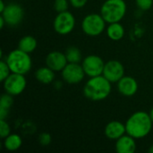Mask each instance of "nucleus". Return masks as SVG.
<instances>
[{
    "instance_id": "f257e3e1",
    "label": "nucleus",
    "mask_w": 153,
    "mask_h": 153,
    "mask_svg": "<svg viewBox=\"0 0 153 153\" xmlns=\"http://www.w3.org/2000/svg\"><path fill=\"white\" fill-rule=\"evenodd\" d=\"M153 123L150 114L145 111H136L126 122V134L134 139H143L152 131Z\"/></svg>"
},
{
    "instance_id": "f03ea898",
    "label": "nucleus",
    "mask_w": 153,
    "mask_h": 153,
    "mask_svg": "<svg viewBox=\"0 0 153 153\" xmlns=\"http://www.w3.org/2000/svg\"><path fill=\"white\" fill-rule=\"evenodd\" d=\"M112 83L102 74L90 77L83 87V95L93 101L106 100L111 93Z\"/></svg>"
},
{
    "instance_id": "7ed1b4c3",
    "label": "nucleus",
    "mask_w": 153,
    "mask_h": 153,
    "mask_svg": "<svg viewBox=\"0 0 153 153\" xmlns=\"http://www.w3.org/2000/svg\"><path fill=\"white\" fill-rule=\"evenodd\" d=\"M5 61L12 73L27 74L32 67V60L29 53H26L20 48L13 49L8 53Z\"/></svg>"
},
{
    "instance_id": "20e7f679",
    "label": "nucleus",
    "mask_w": 153,
    "mask_h": 153,
    "mask_svg": "<svg viewBox=\"0 0 153 153\" xmlns=\"http://www.w3.org/2000/svg\"><path fill=\"white\" fill-rule=\"evenodd\" d=\"M127 4L125 0H106L101 7L100 13L107 23L121 22L126 14Z\"/></svg>"
},
{
    "instance_id": "39448f33",
    "label": "nucleus",
    "mask_w": 153,
    "mask_h": 153,
    "mask_svg": "<svg viewBox=\"0 0 153 153\" xmlns=\"http://www.w3.org/2000/svg\"><path fill=\"white\" fill-rule=\"evenodd\" d=\"M81 27L84 34L90 37H97L107 29V22L100 13H89L83 17Z\"/></svg>"
},
{
    "instance_id": "423d86ee",
    "label": "nucleus",
    "mask_w": 153,
    "mask_h": 153,
    "mask_svg": "<svg viewBox=\"0 0 153 153\" xmlns=\"http://www.w3.org/2000/svg\"><path fill=\"white\" fill-rule=\"evenodd\" d=\"M76 24V20L74 15L67 11L57 13L53 22L54 30L59 35H67L70 34Z\"/></svg>"
},
{
    "instance_id": "0eeeda50",
    "label": "nucleus",
    "mask_w": 153,
    "mask_h": 153,
    "mask_svg": "<svg viewBox=\"0 0 153 153\" xmlns=\"http://www.w3.org/2000/svg\"><path fill=\"white\" fill-rule=\"evenodd\" d=\"M27 86V81L24 74L12 73L4 82L3 88L4 92L12 95L18 96L22 94Z\"/></svg>"
},
{
    "instance_id": "6e6552de",
    "label": "nucleus",
    "mask_w": 153,
    "mask_h": 153,
    "mask_svg": "<svg viewBox=\"0 0 153 153\" xmlns=\"http://www.w3.org/2000/svg\"><path fill=\"white\" fill-rule=\"evenodd\" d=\"M61 76L65 82L68 84H78L86 76L84 70L80 63H68L61 71Z\"/></svg>"
},
{
    "instance_id": "1a4fd4ad",
    "label": "nucleus",
    "mask_w": 153,
    "mask_h": 153,
    "mask_svg": "<svg viewBox=\"0 0 153 153\" xmlns=\"http://www.w3.org/2000/svg\"><path fill=\"white\" fill-rule=\"evenodd\" d=\"M82 66L86 76L95 77L103 74L105 62L97 55H89L82 60Z\"/></svg>"
},
{
    "instance_id": "9d476101",
    "label": "nucleus",
    "mask_w": 153,
    "mask_h": 153,
    "mask_svg": "<svg viewBox=\"0 0 153 153\" xmlns=\"http://www.w3.org/2000/svg\"><path fill=\"white\" fill-rule=\"evenodd\" d=\"M4 17L6 25L10 27H15L19 25L24 17V11L22 5L16 3H10L6 4L4 10L1 13Z\"/></svg>"
},
{
    "instance_id": "9b49d317",
    "label": "nucleus",
    "mask_w": 153,
    "mask_h": 153,
    "mask_svg": "<svg viewBox=\"0 0 153 153\" xmlns=\"http://www.w3.org/2000/svg\"><path fill=\"white\" fill-rule=\"evenodd\" d=\"M102 75L105 76L111 83H117L125 76V67L118 60H108L105 63Z\"/></svg>"
},
{
    "instance_id": "f8f14e48",
    "label": "nucleus",
    "mask_w": 153,
    "mask_h": 153,
    "mask_svg": "<svg viewBox=\"0 0 153 153\" xmlns=\"http://www.w3.org/2000/svg\"><path fill=\"white\" fill-rule=\"evenodd\" d=\"M118 92L125 97H133L138 91V82L132 76H124L117 82Z\"/></svg>"
},
{
    "instance_id": "ddd939ff",
    "label": "nucleus",
    "mask_w": 153,
    "mask_h": 153,
    "mask_svg": "<svg viewBox=\"0 0 153 153\" xmlns=\"http://www.w3.org/2000/svg\"><path fill=\"white\" fill-rule=\"evenodd\" d=\"M67 64L65 54L61 51H51L46 56V65L55 72H61Z\"/></svg>"
},
{
    "instance_id": "4468645a",
    "label": "nucleus",
    "mask_w": 153,
    "mask_h": 153,
    "mask_svg": "<svg viewBox=\"0 0 153 153\" xmlns=\"http://www.w3.org/2000/svg\"><path fill=\"white\" fill-rule=\"evenodd\" d=\"M105 136L111 140V141H117L121 136L125 135L126 134V124H123L120 121H111L107 124L104 129Z\"/></svg>"
},
{
    "instance_id": "2eb2a0df",
    "label": "nucleus",
    "mask_w": 153,
    "mask_h": 153,
    "mask_svg": "<svg viewBox=\"0 0 153 153\" xmlns=\"http://www.w3.org/2000/svg\"><path fill=\"white\" fill-rule=\"evenodd\" d=\"M136 139L126 134L116 141V152L117 153H134L136 151Z\"/></svg>"
},
{
    "instance_id": "dca6fc26",
    "label": "nucleus",
    "mask_w": 153,
    "mask_h": 153,
    "mask_svg": "<svg viewBox=\"0 0 153 153\" xmlns=\"http://www.w3.org/2000/svg\"><path fill=\"white\" fill-rule=\"evenodd\" d=\"M55 73H56L55 71H53L52 69H50L48 66L46 65L37 69V71L35 72V78L40 83L50 84L55 81L56 78Z\"/></svg>"
},
{
    "instance_id": "f3484780",
    "label": "nucleus",
    "mask_w": 153,
    "mask_h": 153,
    "mask_svg": "<svg viewBox=\"0 0 153 153\" xmlns=\"http://www.w3.org/2000/svg\"><path fill=\"white\" fill-rule=\"evenodd\" d=\"M106 32H107L108 37L111 40L119 41L124 38L126 30H125L124 26L120 23V22H118L108 23V25L106 29Z\"/></svg>"
},
{
    "instance_id": "a211bd4d",
    "label": "nucleus",
    "mask_w": 153,
    "mask_h": 153,
    "mask_svg": "<svg viewBox=\"0 0 153 153\" xmlns=\"http://www.w3.org/2000/svg\"><path fill=\"white\" fill-rule=\"evenodd\" d=\"M4 148L8 152H16L22 145V139L17 134H10L4 139Z\"/></svg>"
},
{
    "instance_id": "6ab92c4d",
    "label": "nucleus",
    "mask_w": 153,
    "mask_h": 153,
    "mask_svg": "<svg viewBox=\"0 0 153 153\" xmlns=\"http://www.w3.org/2000/svg\"><path fill=\"white\" fill-rule=\"evenodd\" d=\"M37 39L30 35H26L22 37L18 42V48L26 52V53H32L37 48Z\"/></svg>"
},
{
    "instance_id": "aec40b11",
    "label": "nucleus",
    "mask_w": 153,
    "mask_h": 153,
    "mask_svg": "<svg viewBox=\"0 0 153 153\" xmlns=\"http://www.w3.org/2000/svg\"><path fill=\"white\" fill-rule=\"evenodd\" d=\"M65 54L68 63H81V61L82 60L81 50L74 46L68 47Z\"/></svg>"
},
{
    "instance_id": "412c9836",
    "label": "nucleus",
    "mask_w": 153,
    "mask_h": 153,
    "mask_svg": "<svg viewBox=\"0 0 153 153\" xmlns=\"http://www.w3.org/2000/svg\"><path fill=\"white\" fill-rule=\"evenodd\" d=\"M13 103V96L4 92L0 99V108L10 109Z\"/></svg>"
},
{
    "instance_id": "4be33fe9",
    "label": "nucleus",
    "mask_w": 153,
    "mask_h": 153,
    "mask_svg": "<svg viewBox=\"0 0 153 153\" xmlns=\"http://www.w3.org/2000/svg\"><path fill=\"white\" fill-rule=\"evenodd\" d=\"M70 5L69 0H54V10L56 13L67 11Z\"/></svg>"
},
{
    "instance_id": "5701e85b",
    "label": "nucleus",
    "mask_w": 153,
    "mask_h": 153,
    "mask_svg": "<svg viewBox=\"0 0 153 153\" xmlns=\"http://www.w3.org/2000/svg\"><path fill=\"white\" fill-rule=\"evenodd\" d=\"M12 74L7 63L5 60L2 59L0 62V80L3 82L10 74Z\"/></svg>"
},
{
    "instance_id": "b1692460",
    "label": "nucleus",
    "mask_w": 153,
    "mask_h": 153,
    "mask_svg": "<svg viewBox=\"0 0 153 153\" xmlns=\"http://www.w3.org/2000/svg\"><path fill=\"white\" fill-rule=\"evenodd\" d=\"M11 133V127L6 120H0V137L4 139L7 137Z\"/></svg>"
},
{
    "instance_id": "393cba45",
    "label": "nucleus",
    "mask_w": 153,
    "mask_h": 153,
    "mask_svg": "<svg viewBox=\"0 0 153 153\" xmlns=\"http://www.w3.org/2000/svg\"><path fill=\"white\" fill-rule=\"evenodd\" d=\"M137 7L142 11H148L153 6V0H135Z\"/></svg>"
},
{
    "instance_id": "a878e982",
    "label": "nucleus",
    "mask_w": 153,
    "mask_h": 153,
    "mask_svg": "<svg viewBox=\"0 0 153 153\" xmlns=\"http://www.w3.org/2000/svg\"><path fill=\"white\" fill-rule=\"evenodd\" d=\"M39 143L41 146H48L50 143H51V141H52V138H51V135L48 134V133H42L39 135Z\"/></svg>"
},
{
    "instance_id": "bb28decb",
    "label": "nucleus",
    "mask_w": 153,
    "mask_h": 153,
    "mask_svg": "<svg viewBox=\"0 0 153 153\" xmlns=\"http://www.w3.org/2000/svg\"><path fill=\"white\" fill-rule=\"evenodd\" d=\"M69 2H70V5H72L74 8L80 9L86 5L88 0H69Z\"/></svg>"
},
{
    "instance_id": "cd10ccee",
    "label": "nucleus",
    "mask_w": 153,
    "mask_h": 153,
    "mask_svg": "<svg viewBox=\"0 0 153 153\" xmlns=\"http://www.w3.org/2000/svg\"><path fill=\"white\" fill-rule=\"evenodd\" d=\"M9 115V109L0 108V120H6Z\"/></svg>"
},
{
    "instance_id": "c85d7f7f",
    "label": "nucleus",
    "mask_w": 153,
    "mask_h": 153,
    "mask_svg": "<svg viewBox=\"0 0 153 153\" xmlns=\"http://www.w3.org/2000/svg\"><path fill=\"white\" fill-rule=\"evenodd\" d=\"M54 86H55V88H56V90H60V89L63 87V83H62L61 81H56V82H55Z\"/></svg>"
},
{
    "instance_id": "c756f323",
    "label": "nucleus",
    "mask_w": 153,
    "mask_h": 153,
    "mask_svg": "<svg viewBox=\"0 0 153 153\" xmlns=\"http://www.w3.org/2000/svg\"><path fill=\"white\" fill-rule=\"evenodd\" d=\"M5 24H6V22L4 19V17L2 15H0V29H3Z\"/></svg>"
},
{
    "instance_id": "7c9ffc66",
    "label": "nucleus",
    "mask_w": 153,
    "mask_h": 153,
    "mask_svg": "<svg viewBox=\"0 0 153 153\" xmlns=\"http://www.w3.org/2000/svg\"><path fill=\"white\" fill-rule=\"evenodd\" d=\"M5 6H6V4H4V2L3 0H1V1H0V13H2V12L4 10Z\"/></svg>"
},
{
    "instance_id": "2f4dec72",
    "label": "nucleus",
    "mask_w": 153,
    "mask_h": 153,
    "mask_svg": "<svg viewBox=\"0 0 153 153\" xmlns=\"http://www.w3.org/2000/svg\"><path fill=\"white\" fill-rule=\"evenodd\" d=\"M149 114H150V117H151V118H152V123H153V107L152 108V109L150 110Z\"/></svg>"
},
{
    "instance_id": "473e14b6",
    "label": "nucleus",
    "mask_w": 153,
    "mask_h": 153,
    "mask_svg": "<svg viewBox=\"0 0 153 153\" xmlns=\"http://www.w3.org/2000/svg\"><path fill=\"white\" fill-rule=\"evenodd\" d=\"M149 152L150 153H153V144L149 148Z\"/></svg>"
}]
</instances>
